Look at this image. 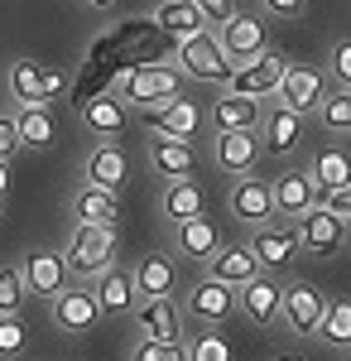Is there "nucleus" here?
<instances>
[{
  "instance_id": "obj_1",
  "label": "nucleus",
  "mask_w": 351,
  "mask_h": 361,
  "mask_svg": "<svg viewBox=\"0 0 351 361\" xmlns=\"http://www.w3.org/2000/svg\"><path fill=\"white\" fill-rule=\"evenodd\" d=\"M183 87H188V73H183V68L144 63V68H125L106 92L116 97V102H125L130 111H154V106H164V102L183 97Z\"/></svg>"
},
{
  "instance_id": "obj_20",
  "label": "nucleus",
  "mask_w": 351,
  "mask_h": 361,
  "mask_svg": "<svg viewBox=\"0 0 351 361\" xmlns=\"http://www.w3.org/2000/svg\"><path fill=\"white\" fill-rule=\"evenodd\" d=\"M149 121V135H168V140H197L202 135V126H207V111L188 102V97H173V102H164L154 111H144Z\"/></svg>"
},
{
  "instance_id": "obj_24",
  "label": "nucleus",
  "mask_w": 351,
  "mask_h": 361,
  "mask_svg": "<svg viewBox=\"0 0 351 361\" xmlns=\"http://www.w3.org/2000/svg\"><path fill=\"white\" fill-rule=\"evenodd\" d=\"M144 159H149V173L173 183V178H192L197 173V149L188 140H168V135H149L144 145Z\"/></svg>"
},
{
  "instance_id": "obj_12",
  "label": "nucleus",
  "mask_w": 351,
  "mask_h": 361,
  "mask_svg": "<svg viewBox=\"0 0 351 361\" xmlns=\"http://www.w3.org/2000/svg\"><path fill=\"white\" fill-rule=\"evenodd\" d=\"M279 308H284V284L270 270H260L255 279H245L236 289V313L250 318L255 328H279Z\"/></svg>"
},
{
  "instance_id": "obj_38",
  "label": "nucleus",
  "mask_w": 351,
  "mask_h": 361,
  "mask_svg": "<svg viewBox=\"0 0 351 361\" xmlns=\"http://www.w3.org/2000/svg\"><path fill=\"white\" fill-rule=\"evenodd\" d=\"M130 361H188V347H183V342H154V337H135Z\"/></svg>"
},
{
  "instance_id": "obj_19",
  "label": "nucleus",
  "mask_w": 351,
  "mask_h": 361,
  "mask_svg": "<svg viewBox=\"0 0 351 361\" xmlns=\"http://www.w3.org/2000/svg\"><path fill=\"white\" fill-rule=\"evenodd\" d=\"M92 294H97V308L101 318H130V308L140 304V289H135V275L130 265H106L97 279H87Z\"/></svg>"
},
{
  "instance_id": "obj_31",
  "label": "nucleus",
  "mask_w": 351,
  "mask_h": 361,
  "mask_svg": "<svg viewBox=\"0 0 351 361\" xmlns=\"http://www.w3.org/2000/svg\"><path fill=\"white\" fill-rule=\"evenodd\" d=\"M308 173H313L318 193H327V188H351V154L342 145H318L313 159H308Z\"/></svg>"
},
{
  "instance_id": "obj_14",
  "label": "nucleus",
  "mask_w": 351,
  "mask_h": 361,
  "mask_svg": "<svg viewBox=\"0 0 351 361\" xmlns=\"http://www.w3.org/2000/svg\"><path fill=\"white\" fill-rule=\"evenodd\" d=\"M323 97H327V73L313 63H289L284 78H279V92H274V102L294 106L298 116H313Z\"/></svg>"
},
{
  "instance_id": "obj_6",
  "label": "nucleus",
  "mask_w": 351,
  "mask_h": 361,
  "mask_svg": "<svg viewBox=\"0 0 351 361\" xmlns=\"http://www.w3.org/2000/svg\"><path fill=\"white\" fill-rule=\"evenodd\" d=\"M298 231V246H303V255H318V260H332V255H342L347 250V236L351 226L337 217V212H327L323 202H313L303 217L294 222Z\"/></svg>"
},
{
  "instance_id": "obj_5",
  "label": "nucleus",
  "mask_w": 351,
  "mask_h": 361,
  "mask_svg": "<svg viewBox=\"0 0 351 361\" xmlns=\"http://www.w3.org/2000/svg\"><path fill=\"white\" fill-rule=\"evenodd\" d=\"M207 159L226 178H245V173H255L260 159H265V140H260V130H212Z\"/></svg>"
},
{
  "instance_id": "obj_45",
  "label": "nucleus",
  "mask_w": 351,
  "mask_h": 361,
  "mask_svg": "<svg viewBox=\"0 0 351 361\" xmlns=\"http://www.w3.org/2000/svg\"><path fill=\"white\" fill-rule=\"evenodd\" d=\"M5 193H10V159H0V202H5Z\"/></svg>"
},
{
  "instance_id": "obj_13",
  "label": "nucleus",
  "mask_w": 351,
  "mask_h": 361,
  "mask_svg": "<svg viewBox=\"0 0 351 361\" xmlns=\"http://www.w3.org/2000/svg\"><path fill=\"white\" fill-rule=\"evenodd\" d=\"M130 323H135V337H154V342H183L188 337V318L178 299H140L130 308Z\"/></svg>"
},
{
  "instance_id": "obj_46",
  "label": "nucleus",
  "mask_w": 351,
  "mask_h": 361,
  "mask_svg": "<svg viewBox=\"0 0 351 361\" xmlns=\"http://www.w3.org/2000/svg\"><path fill=\"white\" fill-rule=\"evenodd\" d=\"M82 5H87V10H111L116 0H82Z\"/></svg>"
},
{
  "instance_id": "obj_40",
  "label": "nucleus",
  "mask_w": 351,
  "mask_h": 361,
  "mask_svg": "<svg viewBox=\"0 0 351 361\" xmlns=\"http://www.w3.org/2000/svg\"><path fill=\"white\" fill-rule=\"evenodd\" d=\"M327 82L337 87H351V39H332V49H327Z\"/></svg>"
},
{
  "instance_id": "obj_30",
  "label": "nucleus",
  "mask_w": 351,
  "mask_h": 361,
  "mask_svg": "<svg viewBox=\"0 0 351 361\" xmlns=\"http://www.w3.org/2000/svg\"><path fill=\"white\" fill-rule=\"evenodd\" d=\"M202 275H212V279H221V284H231V289H241L245 279H255L260 275V260L250 255V246H221L202 265Z\"/></svg>"
},
{
  "instance_id": "obj_15",
  "label": "nucleus",
  "mask_w": 351,
  "mask_h": 361,
  "mask_svg": "<svg viewBox=\"0 0 351 361\" xmlns=\"http://www.w3.org/2000/svg\"><path fill=\"white\" fill-rule=\"evenodd\" d=\"M216 39H221V49H226L231 63H250L255 54L270 49V39H265V15H250V10H231V20L216 25Z\"/></svg>"
},
{
  "instance_id": "obj_49",
  "label": "nucleus",
  "mask_w": 351,
  "mask_h": 361,
  "mask_svg": "<svg viewBox=\"0 0 351 361\" xmlns=\"http://www.w3.org/2000/svg\"><path fill=\"white\" fill-rule=\"evenodd\" d=\"M347 361H351V352H347Z\"/></svg>"
},
{
  "instance_id": "obj_39",
  "label": "nucleus",
  "mask_w": 351,
  "mask_h": 361,
  "mask_svg": "<svg viewBox=\"0 0 351 361\" xmlns=\"http://www.w3.org/2000/svg\"><path fill=\"white\" fill-rule=\"evenodd\" d=\"M29 299L25 279H20V265H0V313H20Z\"/></svg>"
},
{
  "instance_id": "obj_25",
  "label": "nucleus",
  "mask_w": 351,
  "mask_h": 361,
  "mask_svg": "<svg viewBox=\"0 0 351 361\" xmlns=\"http://www.w3.org/2000/svg\"><path fill=\"white\" fill-rule=\"evenodd\" d=\"M125 121H130V106H125V102H116L111 92L87 97V102H82V111H78V126L92 140H116L121 130H125Z\"/></svg>"
},
{
  "instance_id": "obj_37",
  "label": "nucleus",
  "mask_w": 351,
  "mask_h": 361,
  "mask_svg": "<svg viewBox=\"0 0 351 361\" xmlns=\"http://www.w3.org/2000/svg\"><path fill=\"white\" fill-rule=\"evenodd\" d=\"M29 352V328L20 313H0V361H20Z\"/></svg>"
},
{
  "instance_id": "obj_9",
  "label": "nucleus",
  "mask_w": 351,
  "mask_h": 361,
  "mask_svg": "<svg viewBox=\"0 0 351 361\" xmlns=\"http://www.w3.org/2000/svg\"><path fill=\"white\" fill-rule=\"evenodd\" d=\"M49 308H54V328L58 333H97L101 328V308H97V294H92V284L87 279H73L58 299H49Z\"/></svg>"
},
{
  "instance_id": "obj_32",
  "label": "nucleus",
  "mask_w": 351,
  "mask_h": 361,
  "mask_svg": "<svg viewBox=\"0 0 351 361\" xmlns=\"http://www.w3.org/2000/svg\"><path fill=\"white\" fill-rule=\"evenodd\" d=\"M5 92H10L15 106L49 102V97H44V63H34V58H15V63L5 68Z\"/></svg>"
},
{
  "instance_id": "obj_43",
  "label": "nucleus",
  "mask_w": 351,
  "mask_h": 361,
  "mask_svg": "<svg viewBox=\"0 0 351 361\" xmlns=\"http://www.w3.org/2000/svg\"><path fill=\"white\" fill-rule=\"evenodd\" d=\"M260 10H265L270 20H303L308 0H260Z\"/></svg>"
},
{
  "instance_id": "obj_34",
  "label": "nucleus",
  "mask_w": 351,
  "mask_h": 361,
  "mask_svg": "<svg viewBox=\"0 0 351 361\" xmlns=\"http://www.w3.org/2000/svg\"><path fill=\"white\" fill-rule=\"evenodd\" d=\"M313 337L332 352H351V299H327V313Z\"/></svg>"
},
{
  "instance_id": "obj_2",
  "label": "nucleus",
  "mask_w": 351,
  "mask_h": 361,
  "mask_svg": "<svg viewBox=\"0 0 351 361\" xmlns=\"http://www.w3.org/2000/svg\"><path fill=\"white\" fill-rule=\"evenodd\" d=\"M116 255H121V226L78 222L73 236H68V246H63V260H68L73 279H97L106 265H116Z\"/></svg>"
},
{
  "instance_id": "obj_29",
  "label": "nucleus",
  "mask_w": 351,
  "mask_h": 361,
  "mask_svg": "<svg viewBox=\"0 0 351 361\" xmlns=\"http://www.w3.org/2000/svg\"><path fill=\"white\" fill-rule=\"evenodd\" d=\"M73 217L87 226H121V193L82 183L78 193H73Z\"/></svg>"
},
{
  "instance_id": "obj_44",
  "label": "nucleus",
  "mask_w": 351,
  "mask_h": 361,
  "mask_svg": "<svg viewBox=\"0 0 351 361\" xmlns=\"http://www.w3.org/2000/svg\"><path fill=\"white\" fill-rule=\"evenodd\" d=\"M68 87H73V78H68L63 68H49V63H44V97H49V102H58Z\"/></svg>"
},
{
  "instance_id": "obj_26",
  "label": "nucleus",
  "mask_w": 351,
  "mask_h": 361,
  "mask_svg": "<svg viewBox=\"0 0 351 361\" xmlns=\"http://www.w3.org/2000/svg\"><path fill=\"white\" fill-rule=\"evenodd\" d=\"M260 116H265V106H260L255 97L231 92V87H221V92H216V102L207 106L212 130H260Z\"/></svg>"
},
{
  "instance_id": "obj_22",
  "label": "nucleus",
  "mask_w": 351,
  "mask_h": 361,
  "mask_svg": "<svg viewBox=\"0 0 351 361\" xmlns=\"http://www.w3.org/2000/svg\"><path fill=\"white\" fill-rule=\"evenodd\" d=\"M270 193H274V217L279 222H298L318 202V183H313L308 169H284L279 178H270Z\"/></svg>"
},
{
  "instance_id": "obj_42",
  "label": "nucleus",
  "mask_w": 351,
  "mask_h": 361,
  "mask_svg": "<svg viewBox=\"0 0 351 361\" xmlns=\"http://www.w3.org/2000/svg\"><path fill=\"white\" fill-rule=\"evenodd\" d=\"M192 5L202 10V20H207V29L226 25V20H231V10H236V0H192Z\"/></svg>"
},
{
  "instance_id": "obj_8",
  "label": "nucleus",
  "mask_w": 351,
  "mask_h": 361,
  "mask_svg": "<svg viewBox=\"0 0 351 361\" xmlns=\"http://www.w3.org/2000/svg\"><path fill=\"white\" fill-rule=\"evenodd\" d=\"M327 313V294L308 279H289L284 284V308H279V328H289L294 337H313Z\"/></svg>"
},
{
  "instance_id": "obj_18",
  "label": "nucleus",
  "mask_w": 351,
  "mask_h": 361,
  "mask_svg": "<svg viewBox=\"0 0 351 361\" xmlns=\"http://www.w3.org/2000/svg\"><path fill=\"white\" fill-rule=\"evenodd\" d=\"M221 246H226V236L207 212H197L188 222H173V255H183L188 265H207Z\"/></svg>"
},
{
  "instance_id": "obj_11",
  "label": "nucleus",
  "mask_w": 351,
  "mask_h": 361,
  "mask_svg": "<svg viewBox=\"0 0 351 361\" xmlns=\"http://www.w3.org/2000/svg\"><path fill=\"white\" fill-rule=\"evenodd\" d=\"M20 279H25L29 294H39V299H58V294L73 284V270H68L63 250L34 246L29 255H20Z\"/></svg>"
},
{
  "instance_id": "obj_47",
  "label": "nucleus",
  "mask_w": 351,
  "mask_h": 361,
  "mask_svg": "<svg viewBox=\"0 0 351 361\" xmlns=\"http://www.w3.org/2000/svg\"><path fill=\"white\" fill-rule=\"evenodd\" d=\"M270 361H303V357H298V352H274Z\"/></svg>"
},
{
  "instance_id": "obj_27",
  "label": "nucleus",
  "mask_w": 351,
  "mask_h": 361,
  "mask_svg": "<svg viewBox=\"0 0 351 361\" xmlns=\"http://www.w3.org/2000/svg\"><path fill=\"white\" fill-rule=\"evenodd\" d=\"M15 126H20V149H54L58 145V121L49 111V102H29V106H15Z\"/></svg>"
},
{
  "instance_id": "obj_21",
  "label": "nucleus",
  "mask_w": 351,
  "mask_h": 361,
  "mask_svg": "<svg viewBox=\"0 0 351 361\" xmlns=\"http://www.w3.org/2000/svg\"><path fill=\"white\" fill-rule=\"evenodd\" d=\"M82 178H87L92 188L121 193V188L130 183V159H125V149L111 145V140H97V145L87 149V159H82Z\"/></svg>"
},
{
  "instance_id": "obj_36",
  "label": "nucleus",
  "mask_w": 351,
  "mask_h": 361,
  "mask_svg": "<svg viewBox=\"0 0 351 361\" xmlns=\"http://www.w3.org/2000/svg\"><path fill=\"white\" fill-rule=\"evenodd\" d=\"M183 347H188V361H236L231 357V342L221 337V328H192L183 337Z\"/></svg>"
},
{
  "instance_id": "obj_28",
  "label": "nucleus",
  "mask_w": 351,
  "mask_h": 361,
  "mask_svg": "<svg viewBox=\"0 0 351 361\" xmlns=\"http://www.w3.org/2000/svg\"><path fill=\"white\" fill-rule=\"evenodd\" d=\"M197 212H207V193H202V183H192V178H173V183H164L159 217L168 226L188 222V217H197Z\"/></svg>"
},
{
  "instance_id": "obj_35",
  "label": "nucleus",
  "mask_w": 351,
  "mask_h": 361,
  "mask_svg": "<svg viewBox=\"0 0 351 361\" xmlns=\"http://www.w3.org/2000/svg\"><path fill=\"white\" fill-rule=\"evenodd\" d=\"M318 126H323L327 135H351V87H337V92H327L323 102H318Z\"/></svg>"
},
{
  "instance_id": "obj_17",
  "label": "nucleus",
  "mask_w": 351,
  "mask_h": 361,
  "mask_svg": "<svg viewBox=\"0 0 351 361\" xmlns=\"http://www.w3.org/2000/svg\"><path fill=\"white\" fill-rule=\"evenodd\" d=\"M130 275H135L140 299H173V294L183 289V270H178V260H173L168 250L140 255L135 265H130Z\"/></svg>"
},
{
  "instance_id": "obj_10",
  "label": "nucleus",
  "mask_w": 351,
  "mask_h": 361,
  "mask_svg": "<svg viewBox=\"0 0 351 361\" xmlns=\"http://www.w3.org/2000/svg\"><path fill=\"white\" fill-rule=\"evenodd\" d=\"M284 68H289V58L279 54V49H265V54H255L250 63H236L231 78H226V87L241 92V97H255V102H270L274 92H279Z\"/></svg>"
},
{
  "instance_id": "obj_16",
  "label": "nucleus",
  "mask_w": 351,
  "mask_h": 361,
  "mask_svg": "<svg viewBox=\"0 0 351 361\" xmlns=\"http://www.w3.org/2000/svg\"><path fill=\"white\" fill-rule=\"evenodd\" d=\"M226 212H231L241 226H265V222H274L270 178H255V173L236 178V183H231V193H226Z\"/></svg>"
},
{
  "instance_id": "obj_48",
  "label": "nucleus",
  "mask_w": 351,
  "mask_h": 361,
  "mask_svg": "<svg viewBox=\"0 0 351 361\" xmlns=\"http://www.w3.org/2000/svg\"><path fill=\"white\" fill-rule=\"evenodd\" d=\"M347 226H351V207H347Z\"/></svg>"
},
{
  "instance_id": "obj_4",
  "label": "nucleus",
  "mask_w": 351,
  "mask_h": 361,
  "mask_svg": "<svg viewBox=\"0 0 351 361\" xmlns=\"http://www.w3.org/2000/svg\"><path fill=\"white\" fill-rule=\"evenodd\" d=\"M183 73H188L192 82H212V87H226L231 78V58L221 49V39H216V29H197L188 39H178V58H173Z\"/></svg>"
},
{
  "instance_id": "obj_3",
  "label": "nucleus",
  "mask_w": 351,
  "mask_h": 361,
  "mask_svg": "<svg viewBox=\"0 0 351 361\" xmlns=\"http://www.w3.org/2000/svg\"><path fill=\"white\" fill-rule=\"evenodd\" d=\"M178 308H183V318H188L192 328H226L236 318V289L212 279V275H197L183 289V304Z\"/></svg>"
},
{
  "instance_id": "obj_7",
  "label": "nucleus",
  "mask_w": 351,
  "mask_h": 361,
  "mask_svg": "<svg viewBox=\"0 0 351 361\" xmlns=\"http://www.w3.org/2000/svg\"><path fill=\"white\" fill-rule=\"evenodd\" d=\"M250 255L260 260V270H270V275H279V270H289L298 255H303V246H298V231L294 222H265V226H250Z\"/></svg>"
},
{
  "instance_id": "obj_41",
  "label": "nucleus",
  "mask_w": 351,
  "mask_h": 361,
  "mask_svg": "<svg viewBox=\"0 0 351 361\" xmlns=\"http://www.w3.org/2000/svg\"><path fill=\"white\" fill-rule=\"evenodd\" d=\"M20 154V126H15V111H0V159H15Z\"/></svg>"
},
{
  "instance_id": "obj_33",
  "label": "nucleus",
  "mask_w": 351,
  "mask_h": 361,
  "mask_svg": "<svg viewBox=\"0 0 351 361\" xmlns=\"http://www.w3.org/2000/svg\"><path fill=\"white\" fill-rule=\"evenodd\" d=\"M154 25H159L164 34H173V39H188L197 29H207V20H202V10H197L192 0H164L159 10H154Z\"/></svg>"
},
{
  "instance_id": "obj_23",
  "label": "nucleus",
  "mask_w": 351,
  "mask_h": 361,
  "mask_svg": "<svg viewBox=\"0 0 351 361\" xmlns=\"http://www.w3.org/2000/svg\"><path fill=\"white\" fill-rule=\"evenodd\" d=\"M303 135H308V116H298L294 106H284V102H274V106H265V116H260V140H265V149L270 154H294L298 145H303Z\"/></svg>"
}]
</instances>
